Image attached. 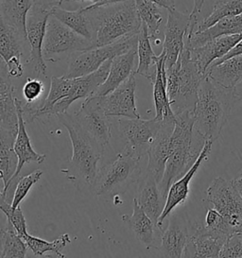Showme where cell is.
<instances>
[{"instance_id":"60d3db41","label":"cell","mask_w":242,"mask_h":258,"mask_svg":"<svg viewBox=\"0 0 242 258\" xmlns=\"http://www.w3.org/2000/svg\"><path fill=\"white\" fill-rule=\"evenodd\" d=\"M219 257L242 258V233H234L227 238Z\"/></svg>"},{"instance_id":"836d02e7","label":"cell","mask_w":242,"mask_h":258,"mask_svg":"<svg viewBox=\"0 0 242 258\" xmlns=\"http://www.w3.org/2000/svg\"><path fill=\"white\" fill-rule=\"evenodd\" d=\"M28 245L7 220L6 227L1 229V258H24L27 255Z\"/></svg>"},{"instance_id":"5bb4252c","label":"cell","mask_w":242,"mask_h":258,"mask_svg":"<svg viewBox=\"0 0 242 258\" xmlns=\"http://www.w3.org/2000/svg\"><path fill=\"white\" fill-rule=\"evenodd\" d=\"M112 60L110 59L105 61L99 69L85 76L78 77V78H73L72 79V86L70 89V94L69 96L58 101L54 106H53L49 116L51 115H58V114H64L68 112V108L71 106V104L81 99H87L91 96H93L98 88L103 84L105 82L110 68Z\"/></svg>"},{"instance_id":"8fae6325","label":"cell","mask_w":242,"mask_h":258,"mask_svg":"<svg viewBox=\"0 0 242 258\" xmlns=\"http://www.w3.org/2000/svg\"><path fill=\"white\" fill-rule=\"evenodd\" d=\"M51 11L33 4L27 16V38L30 45L29 61L33 71L38 75L45 76L46 66L43 58V45L45 39L46 23Z\"/></svg>"},{"instance_id":"f907efd6","label":"cell","mask_w":242,"mask_h":258,"mask_svg":"<svg viewBox=\"0 0 242 258\" xmlns=\"http://www.w3.org/2000/svg\"><path fill=\"white\" fill-rule=\"evenodd\" d=\"M69 1H77V2H83L85 0H69Z\"/></svg>"},{"instance_id":"ac0fdd59","label":"cell","mask_w":242,"mask_h":258,"mask_svg":"<svg viewBox=\"0 0 242 258\" xmlns=\"http://www.w3.org/2000/svg\"><path fill=\"white\" fill-rule=\"evenodd\" d=\"M241 39L242 34L225 35L214 39L200 47L189 48L191 59L196 63L200 71L206 75L212 63L224 57Z\"/></svg>"},{"instance_id":"8992f818","label":"cell","mask_w":242,"mask_h":258,"mask_svg":"<svg viewBox=\"0 0 242 258\" xmlns=\"http://www.w3.org/2000/svg\"><path fill=\"white\" fill-rule=\"evenodd\" d=\"M140 160L125 151L118 153L113 162L100 167L92 192L99 197L123 194L141 178Z\"/></svg>"},{"instance_id":"2e32d148","label":"cell","mask_w":242,"mask_h":258,"mask_svg":"<svg viewBox=\"0 0 242 258\" xmlns=\"http://www.w3.org/2000/svg\"><path fill=\"white\" fill-rule=\"evenodd\" d=\"M190 25V15L174 9L168 11V17L165 31L163 50L166 52V69H170L176 63L185 48L186 36Z\"/></svg>"},{"instance_id":"ee69618b","label":"cell","mask_w":242,"mask_h":258,"mask_svg":"<svg viewBox=\"0 0 242 258\" xmlns=\"http://www.w3.org/2000/svg\"><path fill=\"white\" fill-rule=\"evenodd\" d=\"M65 1H69V0H32L33 4L41 6L43 8L48 9L50 11H52V9L55 7L60 6Z\"/></svg>"},{"instance_id":"1f68e13d","label":"cell","mask_w":242,"mask_h":258,"mask_svg":"<svg viewBox=\"0 0 242 258\" xmlns=\"http://www.w3.org/2000/svg\"><path fill=\"white\" fill-rule=\"evenodd\" d=\"M205 76L225 88L234 89L242 82V55L210 67Z\"/></svg>"},{"instance_id":"d6986e66","label":"cell","mask_w":242,"mask_h":258,"mask_svg":"<svg viewBox=\"0 0 242 258\" xmlns=\"http://www.w3.org/2000/svg\"><path fill=\"white\" fill-rule=\"evenodd\" d=\"M190 235L189 223L177 215L170 216L167 227L162 231L157 250L165 257H183Z\"/></svg>"},{"instance_id":"3957f363","label":"cell","mask_w":242,"mask_h":258,"mask_svg":"<svg viewBox=\"0 0 242 258\" xmlns=\"http://www.w3.org/2000/svg\"><path fill=\"white\" fill-rule=\"evenodd\" d=\"M83 11L90 22L96 47L137 34L142 26L135 0L102 6L93 4Z\"/></svg>"},{"instance_id":"681fc988","label":"cell","mask_w":242,"mask_h":258,"mask_svg":"<svg viewBox=\"0 0 242 258\" xmlns=\"http://www.w3.org/2000/svg\"><path fill=\"white\" fill-rule=\"evenodd\" d=\"M234 92H235V95H236L238 100L242 101V82L234 88Z\"/></svg>"},{"instance_id":"30bf717a","label":"cell","mask_w":242,"mask_h":258,"mask_svg":"<svg viewBox=\"0 0 242 258\" xmlns=\"http://www.w3.org/2000/svg\"><path fill=\"white\" fill-rule=\"evenodd\" d=\"M162 123L163 121H158L155 118L144 120L141 118L119 117L117 120L118 131L125 142L123 151L141 159L145 154H148L150 146Z\"/></svg>"},{"instance_id":"52a82bcc","label":"cell","mask_w":242,"mask_h":258,"mask_svg":"<svg viewBox=\"0 0 242 258\" xmlns=\"http://www.w3.org/2000/svg\"><path fill=\"white\" fill-rule=\"evenodd\" d=\"M138 33L121 39L107 46H98L88 50L76 51L69 55L68 70L64 76L68 79L85 76L97 71L105 61L126 53L137 47Z\"/></svg>"},{"instance_id":"ffe728a7","label":"cell","mask_w":242,"mask_h":258,"mask_svg":"<svg viewBox=\"0 0 242 258\" xmlns=\"http://www.w3.org/2000/svg\"><path fill=\"white\" fill-rule=\"evenodd\" d=\"M134 200L158 225L159 219L166 205V199L159 189L158 182L150 171L147 170L143 178L139 179Z\"/></svg>"},{"instance_id":"d6a6232c","label":"cell","mask_w":242,"mask_h":258,"mask_svg":"<svg viewBox=\"0 0 242 258\" xmlns=\"http://www.w3.org/2000/svg\"><path fill=\"white\" fill-rule=\"evenodd\" d=\"M51 15L77 33L94 42L90 22L83 8L78 9L75 11H68L59 6L52 9Z\"/></svg>"},{"instance_id":"74e56055","label":"cell","mask_w":242,"mask_h":258,"mask_svg":"<svg viewBox=\"0 0 242 258\" xmlns=\"http://www.w3.org/2000/svg\"><path fill=\"white\" fill-rule=\"evenodd\" d=\"M42 175H43V170L36 169L29 175L17 177L15 195L13 200L14 208H17L20 205L21 202L24 201V199L28 195L29 191L31 189V187L41 179Z\"/></svg>"},{"instance_id":"7c38bea8","label":"cell","mask_w":242,"mask_h":258,"mask_svg":"<svg viewBox=\"0 0 242 258\" xmlns=\"http://www.w3.org/2000/svg\"><path fill=\"white\" fill-rule=\"evenodd\" d=\"M77 121L92 138L103 148L112 137V124L109 116L100 106L98 97L91 96L84 99L81 108L74 114Z\"/></svg>"},{"instance_id":"f1b7e54d","label":"cell","mask_w":242,"mask_h":258,"mask_svg":"<svg viewBox=\"0 0 242 258\" xmlns=\"http://www.w3.org/2000/svg\"><path fill=\"white\" fill-rule=\"evenodd\" d=\"M32 0H0V22L6 24L27 39V16Z\"/></svg>"},{"instance_id":"4dcf8cb0","label":"cell","mask_w":242,"mask_h":258,"mask_svg":"<svg viewBox=\"0 0 242 258\" xmlns=\"http://www.w3.org/2000/svg\"><path fill=\"white\" fill-rule=\"evenodd\" d=\"M17 133L0 129V174L3 188L15 176L18 167V156L15 151Z\"/></svg>"},{"instance_id":"f546056e","label":"cell","mask_w":242,"mask_h":258,"mask_svg":"<svg viewBox=\"0 0 242 258\" xmlns=\"http://www.w3.org/2000/svg\"><path fill=\"white\" fill-rule=\"evenodd\" d=\"M137 56L138 66L136 70V74L147 78L152 84L156 77L159 55L154 53L152 49L148 28L143 23L138 33Z\"/></svg>"},{"instance_id":"f6af8a7d","label":"cell","mask_w":242,"mask_h":258,"mask_svg":"<svg viewBox=\"0 0 242 258\" xmlns=\"http://www.w3.org/2000/svg\"><path fill=\"white\" fill-rule=\"evenodd\" d=\"M152 2L158 4L160 7L166 9L167 11H172L175 9V0H151Z\"/></svg>"},{"instance_id":"f35d334b","label":"cell","mask_w":242,"mask_h":258,"mask_svg":"<svg viewBox=\"0 0 242 258\" xmlns=\"http://www.w3.org/2000/svg\"><path fill=\"white\" fill-rule=\"evenodd\" d=\"M204 226L209 229L212 232L222 236H225L227 238L232 234H234L226 220L215 208L207 209L205 220H204Z\"/></svg>"},{"instance_id":"d4e9b609","label":"cell","mask_w":242,"mask_h":258,"mask_svg":"<svg viewBox=\"0 0 242 258\" xmlns=\"http://www.w3.org/2000/svg\"><path fill=\"white\" fill-rule=\"evenodd\" d=\"M153 85V99L155 105L154 118L158 121L176 122V115L171 108L167 94V76L166 69V52L162 50L157 61V71Z\"/></svg>"},{"instance_id":"9a60e30c","label":"cell","mask_w":242,"mask_h":258,"mask_svg":"<svg viewBox=\"0 0 242 258\" xmlns=\"http://www.w3.org/2000/svg\"><path fill=\"white\" fill-rule=\"evenodd\" d=\"M30 45L27 39L10 28L6 24L0 22V55L7 66L9 75L12 78H21L24 74L22 58L25 49Z\"/></svg>"},{"instance_id":"603a6c76","label":"cell","mask_w":242,"mask_h":258,"mask_svg":"<svg viewBox=\"0 0 242 258\" xmlns=\"http://www.w3.org/2000/svg\"><path fill=\"white\" fill-rule=\"evenodd\" d=\"M124 222L133 231L136 238L147 247V249H158L163 229L151 220L148 214L134 200L133 215H124Z\"/></svg>"},{"instance_id":"4fadbf2b","label":"cell","mask_w":242,"mask_h":258,"mask_svg":"<svg viewBox=\"0 0 242 258\" xmlns=\"http://www.w3.org/2000/svg\"><path fill=\"white\" fill-rule=\"evenodd\" d=\"M135 75L136 72L110 94L103 97H98L100 106L109 117L141 118L136 108Z\"/></svg>"},{"instance_id":"44dd1931","label":"cell","mask_w":242,"mask_h":258,"mask_svg":"<svg viewBox=\"0 0 242 258\" xmlns=\"http://www.w3.org/2000/svg\"><path fill=\"white\" fill-rule=\"evenodd\" d=\"M176 122H164L154 137L148 151L147 170L155 177L158 183L161 182L166 169V162L169 155L170 138Z\"/></svg>"},{"instance_id":"e0dca14e","label":"cell","mask_w":242,"mask_h":258,"mask_svg":"<svg viewBox=\"0 0 242 258\" xmlns=\"http://www.w3.org/2000/svg\"><path fill=\"white\" fill-rule=\"evenodd\" d=\"M212 144L213 142L211 141H206L199 157L197 158L196 162L193 164L192 167L189 168V171L184 176H182L180 179L171 183L167 192L164 211L158 220L159 227L162 228L164 220H166L178 205L184 204L187 201V199L189 197L190 182L194 177V175L196 174L197 171L199 170L203 162L208 158L211 152Z\"/></svg>"},{"instance_id":"7a4b0ae2","label":"cell","mask_w":242,"mask_h":258,"mask_svg":"<svg viewBox=\"0 0 242 258\" xmlns=\"http://www.w3.org/2000/svg\"><path fill=\"white\" fill-rule=\"evenodd\" d=\"M237 100L234 89L225 88L205 76L194 110V129L205 141L218 140Z\"/></svg>"},{"instance_id":"8d00e7d4","label":"cell","mask_w":242,"mask_h":258,"mask_svg":"<svg viewBox=\"0 0 242 258\" xmlns=\"http://www.w3.org/2000/svg\"><path fill=\"white\" fill-rule=\"evenodd\" d=\"M24 240L27 243L29 249H30L33 254L36 256H43L45 253L52 252L58 257L62 258L65 257V254L62 252V250L68 243L71 242L68 234H64L60 237L56 238L52 242L45 241L42 238L30 235H27L24 238Z\"/></svg>"},{"instance_id":"484cf974","label":"cell","mask_w":242,"mask_h":258,"mask_svg":"<svg viewBox=\"0 0 242 258\" xmlns=\"http://www.w3.org/2000/svg\"><path fill=\"white\" fill-rule=\"evenodd\" d=\"M136 54L137 47H135L126 53L114 57L112 60L110 71L105 82L93 96L103 97L110 94L123 84L133 73H135L136 71H134V69Z\"/></svg>"},{"instance_id":"d590c367","label":"cell","mask_w":242,"mask_h":258,"mask_svg":"<svg viewBox=\"0 0 242 258\" xmlns=\"http://www.w3.org/2000/svg\"><path fill=\"white\" fill-rule=\"evenodd\" d=\"M136 8L142 23L146 25L151 39H156L159 34L161 24L163 22V16L158 4L151 0H135Z\"/></svg>"},{"instance_id":"bcb514c9","label":"cell","mask_w":242,"mask_h":258,"mask_svg":"<svg viewBox=\"0 0 242 258\" xmlns=\"http://www.w3.org/2000/svg\"><path fill=\"white\" fill-rule=\"evenodd\" d=\"M205 1L206 0H194V7H193V10H192V12L190 14V16L199 17V15L202 12V9H203V6H204Z\"/></svg>"},{"instance_id":"cb8c5ba5","label":"cell","mask_w":242,"mask_h":258,"mask_svg":"<svg viewBox=\"0 0 242 258\" xmlns=\"http://www.w3.org/2000/svg\"><path fill=\"white\" fill-rule=\"evenodd\" d=\"M5 61L0 64V129L18 132L19 118L14 95L15 87L11 81Z\"/></svg>"},{"instance_id":"7bdbcfd3","label":"cell","mask_w":242,"mask_h":258,"mask_svg":"<svg viewBox=\"0 0 242 258\" xmlns=\"http://www.w3.org/2000/svg\"><path fill=\"white\" fill-rule=\"evenodd\" d=\"M237 55H242V39L226 54V55H225V56H224V57H222L221 59H219L218 61H214L210 67L219 64L220 62L226 61L228 59H230V58H232V57H234V56H237Z\"/></svg>"},{"instance_id":"ab89813d","label":"cell","mask_w":242,"mask_h":258,"mask_svg":"<svg viewBox=\"0 0 242 258\" xmlns=\"http://www.w3.org/2000/svg\"><path fill=\"white\" fill-rule=\"evenodd\" d=\"M0 208L1 211L6 215L7 220L13 224L19 235L25 238L27 235H30L27 230V221L20 206L14 208L12 204L0 203Z\"/></svg>"},{"instance_id":"ba28073f","label":"cell","mask_w":242,"mask_h":258,"mask_svg":"<svg viewBox=\"0 0 242 258\" xmlns=\"http://www.w3.org/2000/svg\"><path fill=\"white\" fill-rule=\"evenodd\" d=\"M207 202L226 220L233 233H242V197L232 181L213 180L206 190Z\"/></svg>"},{"instance_id":"e575fe53","label":"cell","mask_w":242,"mask_h":258,"mask_svg":"<svg viewBox=\"0 0 242 258\" xmlns=\"http://www.w3.org/2000/svg\"><path fill=\"white\" fill-rule=\"evenodd\" d=\"M242 14V0H216L210 16L199 22L196 31H204L217 23L220 19Z\"/></svg>"},{"instance_id":"4316f807","label":"cell","mask_w":242,"mask_h":258,"mask_svg":"<svg viewBox=\"0 0 242 258\" xmlns=\"http://www.w3.org/2000/svg\"><path fill=\"white\" fill-rule=\"evenodd\" d=\"M233 34H242V14L224 17L204 31L194 32L190 36H186L185 46L192 49L204 46L220 36Z\"/></svg>"},{"instance_id":"c3c4849f","label":"cell","mask_w":242,"mask_h":258,"mask_svg":"<svg viewBox=\"0 0 242 258\" xmlns=\"http://www.w3.org/2000/svg\"><path fill=\"white\" fill-rule=\"evenodd\" d=\"M232 182L234 183V186L236 187V189L238 190V192L240 193L242 197V169L238 175L232 180Z\"/></svg>"},{"instance_id":"9c48e42d","label":"cell","mask_w":242,"mask_h":258,"mask_svg":"<svg viewBox=\"0 0 242 258\" xmlns=\"http://www.w3.org/2000/svg\"><path fill=\"white\" fill-rule=\"evenodd\" d=\"M94 47H96V45L93 41L77 33L50 15L45 29L43 45L44 55L53 56L58 54L72 53L76 51L88 50Z\"/></svg>"},{"instance_id":"7dc6e473","label":"cell","mask_w":242,"mask_h":258,"mask_svg":"<svg viewBox=\"0 0 242 258\" xmlns=\"http://www.w3.org/2000/svg\"><path fill=\"white\" fill-rule=\"evenodd\" d=\"M93 3L95 5L98 6H102V5H110V4H115V3H120L124 1H128V0H92Z\"/></svg>"},{"instance_id":"7402d4cb","label":"cell","mask_w":242,"mask_h":258,"mask_svg":"<svg viewBox=\"0 0 242 258\" xmlns=\"http://www.w3.org/2000/svg\"><path fill=\"white\" fill-rule=\"evenodd\" d=\"M227 237L216 234L204 225L197 226L190 235L183 257H219Z\"/></svg>"},{"instance_id":"6da1fadb","label":"cell","mask_w":242,"mask_h":258,"mask_svg":"<svg viewBox=\"0 0 242 258\" xmlns=\"http://www.w3.org/2000/svg\"><path fill=\"white\" fill-rule=\"evenodd\" d=\"M67 128L72 143V157L67 169L62 171L78 189H91L95 185L100 169L103 148L82 128L74 114L64 113L57 115Z\"/></svg>"},{"instance_id":"83f0119b","label":"cell","mask_w":242,"mask_h":258,"mask_svg":"<svg viewBox=\"0 0 242 258\" xmlns=\"http://www.w3.org/2000/svg\"><path fill=\"white\" fill-rule=\"evenodd\" d=\"M15 100H16V106H17L18 118H19L18 132H17V137L15 143V151L18 156V167L13 179H15L19 176L25 164L32 163V162L42 164L45 160V154H39L33 150L31 146L30 137L26 131V121L23 114L22 100L17 98Z\"/></svg>"},{"instance_id":"277c9868","label":"cell","mask_w":242,"mask_h":258,"mask_svg":"<svg viewBox=\"0 0 242 258\" xmlns=\"http://www.w3.org/2000/svg\"><path fill=\"white\" fill-rule=\"evenodd\" d=\"M205 142L194 129V112L176 115L165 173L159 183V189L166 200L171 183L180 179L193 166Z\"/></svg>"},{"instance_id":"5b68a950","label":"cell","mask_w":242,"mask_h":258,"mask_svg":"<svg viewBox=\"0 0 242 258\" xmlns=\"http://www.w3.org/2000/svg\"><path fill=\"white\" fill-rule=\"evenodd\" d=\"M167 94L175 115L194 112L198 91L205 75L192 61L190 50L185 46L176 63L166 69Z\"/></svg>"},{"instance_id":"b9f144b4","label":"cell","mask_w":242,"mask_h":258,"mask_svg":"<svg viewBox=\"0 0 242 258\" xmlns=\"http://www.w3.org/2000/svg\"><path fill=\"white\" fill-rule=\"evenodd\" d=\"M44 84L35 78H29L23 86L22 94L26 104H33L44 92Z\"/></svg>"}]
</instances>
